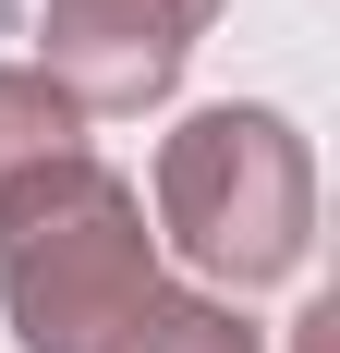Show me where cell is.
<instances>
[{
  "instance_id": "6da1fadb",
  "label": "cell",
  "mask_w": 340,
  "mask_h": 353,
  "mask_svg": "<svg viewBox=\"0 0 340 353\" xmlns=\"http://www.w3.org/2000/svg\"><path fill=\"white\" fill-rule=\"evenodd\" d=\"M158 244H146V195L109 171L98 146L49 159L36 183L0 195V317L12 353H122L158 305Z\"/></svg>"
},
{
  "instance_id": "7a4b0ae2",
  "label": "cell",
  "mask_w": 340,
  "mask_h": 353,
  "mask_svg": "<svg viewBox=\"0 0 340 353\" xmlns=\"http://www.w3.org/2000/svg\"><path fill=\"white\" fill-rule=\"evenodd\" d=\"M158 232L182 244V268H206L219 292H268L304 268L316 244V159L279 110H195L158 146Z\"/></svg>"
},
{
  "instance_id": "3957f363",
  "label": "cell",
  "mask_w": 340,
  "mask_h": 353,
  "mask_svg": "<svg viewBox=\"0 0 340 353\" xmlns=\"http://www.w3.org/2000/svg\"><path fill=\"white\" fill-rule=\"evenodd\" d=\"M206 25H219V0H36V73L85 122H122L182 85Z\"/></svg>"
},
{
  "instance_id": "277c9868",
  "label": "cell",
  "mask_w": 340,
  "mask_h": 353,
  "mask_svg": "<svg viewBox=\"0 0 340 353\" xmlns=\"http://www.w3.org/2000/svg\"><path fill=\"white\" fill-rule=\"evenodd\" d=\"M73 146H85V110H73L36 61H0V195L36 183L49 159H73Z\"/></svg>"
},
{
  "instance_id": "5b68a950",
  "label": "cell",
  "mask_w": 340,
  "mask_h": 353,
  "mask_svg": "<svg viewBox=\"0 0 340 353\" xmlns=\"http://www.w3.org/2000/svg\"><path fill=\"white\" fill-rule=\"evenodd\" d=\"M122 353H255V329H243L231 305H206V292H158Z\"/></svg>"
}]
</instances>
